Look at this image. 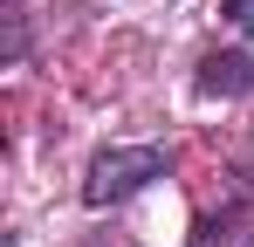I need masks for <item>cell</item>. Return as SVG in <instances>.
Here are the masks:
<instances>
[{
	"mask_svg": "<svg viewBox=\"0 0 254 247\" xmlns=\"http://www.w3.org/2000/svg\"><path fill=\"white\" fill-rule=\"evenodd\" d=\"M165 172H172L165 144H110V151H96L89 172H83V206H89V213L124 206V199H137L151 179H165Z\"/></svg>",
	"mask_w": 254,
	"mask_h": 247,
	"instance_id": "obj_1",
	"label": "cell"
},
{
	"mask_svg": "<svg viewBox=\"0 0 254 247\" xmlns=\"http://www.w3.org/2000/svg\"><path fill=\"white\" fill-rule=\"evenodd\" d=\"M199 96H254V62L241 48L206 55V62H199Z\"/></svg>",
	"mask_w": 254,
	"mask_h": 247,
	"instance_id": "obj_2",
	"label": "cell"
},
{
	"mask_svg": "<svg viewBox=\"0 0 254 247\" xmlns=\"http://www.w3.org/2000/svg\"><path fill=\"white\" fill-rule=\"evenodd\" d=\"M220 7H227V21H234L241 35H254V0H220Z\"/></svg>",
	"mask_w": 254,
	"mask_h": 247,
	"instance_id": "obj_3",
	"label": "cell"
}]
</instances>
